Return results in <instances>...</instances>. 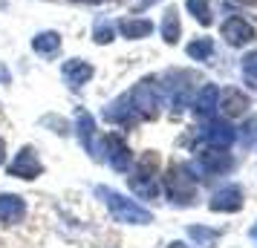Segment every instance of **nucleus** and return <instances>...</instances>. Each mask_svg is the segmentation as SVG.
Segmentation results:
<instances>
[{
    "mask_svg": "<svg viewBox=\"0 0 257 248\" xmlns=\"http://www.w3.org/2000/svg\"><path fill=\"white\" fill-rule=\"evenodd\" d=\"M98 193L107 196L110 213L116 216L118 222H130V225H148V222H153V213L145 211L139 202L127 199V196H121V193H116V190H110V188H98Z\"/></svg>",
    "mask_w": 257,
    "mask_h": 248,
    "instance_id": "nucleus-1",
    "label": "nucleus"
},
{
    "mask_svg": "<svg viewBox=\"0 0 257 248\" xmlns=\"http://www.w3.org/2000/svg\"><path fill=\"white\" fill-rule=\"evenodd\" d=\"M165 193L171 196L174 205H191L194 202V176H191V170L188 165L182 162H174V165L168 167V173H165Z\"/></svg>",
    "mask_w": 257,
    "mask_h": 248,
    "instance_id": "nucleus-2",
    "label": "nucleus"
},
{
    "mask_svg": "<svg viewBox=\"0 0 257 248\" xmlns=\"http://www.w3.org/2000/svg\"><path fill=\"white\" fill-rule=\"evenodd\" d=\"M41 170H44V165L38 162L35 150H29V147H24L18 153V159L9 165V173L18 179H35V176H41Z\"/></svg>",
    "mask_w": 257,
    "mask_h": 248,
    "instance_id": "nucleus-3",
    "label": "nucleus"
},
{
    "mask_svg": "<svg viewBox=\"0 0 257 248\" xmlns=\"http://www.w3.org/2000/svg\"><path fill=\"white\" fill-rule=\"evenodd\" d=\"M211 211H220V213H231V211H240L243 208V190L228 185V188L217 190L214 196H211Z\"/></svg>",
    "mask_w": 257,
    "mask_h": 248,
    "instance_id": "nucleus-4",
    "label": "nucleus"
},
{
    "mask_svg": "<svg viewBox=\"0 0 257 248\" xmlns=\"http://www.w3.org/2000/svg\"><path fill=\"white\" fill-rule=\"evenodd\" d=\"M222 38H225L231 47H243V44H248V41L254 38V29H251V24L243 21V18H231V21L222 24Z\"/></svg>",
    "mask_w": 257,
    "mask_h": 248,
    "instance_id": "nucleus-5",
    "label": "nucleus"
},
{
    "mask_svg": "<svg viewBox=\"0 0 257 248\" xmlns=\"http://www.w3.org/2000/svg\"><path fill=\"white\" fill-rule=\"evenodd\" d=\"M104 153H107V162L113 170H127L130 167V150L124 147V142L118 139V136H107L104 139Z\"/></svg>",
    "mask_w": 257,
    "mask_h": 248,
    "instance_id": "nucleus-6",
    "label": "nucleus"
},
{
    "mask_svg": "<svg viewBox=\"0 0 257 248\" xmlns=\"http://www.w3.org/2000/svg\"><path fill=\"white\" fill-rule=\"evenodd\" d=\"M24 216H26V202L21 196H15V193H3L0 196V222L15 225Z\"/></svg>",
    "mask_w": 257,
    "mask_h": 248,
    "instance_id": "nucleus-7",
    "label": "nucleus"
},
{
    "mask_svg": "<svg viewBox=\"0 0 257 248\" xmlns=\"http://www.w3.org/2000/svg\"><path fill=\"white\" fill-rule=\"evenodd\" d=\"M199 167H202V173H222L231 167V156L222 147H211L205 153H199Z\"/></svg>",
    "mask_w": 257,
    "mask_h": 248,
    "instance_id": "nucleus-8",
    "label": "nucleus"
},
{
    "mask_svg": "<svg viewBox=\"0 0 257 248\" xmlns=\"http://www.w3.org/2000/svg\"><path fill=\"white\" fill-rule=\"evenodd\" d=\"M222 113L228 118H240L248 110V98H245L240 90H225V95H222Z\"/></svg>",
    "mask_w": 257,
    "mask_h": 248,
    "instance_id": "nucleus-9",
    "label": "nucleus"
},
{
    "mask_svg": "<svg viewBox=\"0 0 257 248\" xmlns=\"http://www.w3.org/2000/svg\"><path fill=\"white\" fill-rule=\"evenodd\" d=\"M64 75H67L75 87H81V84L90 81L93 67H90V64H84V61H72V64H67V67H64Z\"/></svg>",
    "mask_w": 257,
    "mask_h": 248,
    "instance_id": "nucleus-10",
    "label": "nucleus"
},
{
    "mask_svg": "<svg viewBox=\"0 0 257 248\" xmlns=\"http://www.w3.org/2000/svg\"><path fill=\"white\" fill-rule=\"evenodd\" d=\"M214 107H217V87L208 84L197 98V116H208V113H214Z\"/></svg>",
    "mask_w": 257,
    "mask_h": 248,
    "instance_id": "nucleus-11",
    "label": "nucleus"
},
{
    "mask_svg": "<svg viewBox=\"0 0 257 248\" xmlns=\"http://www.w3.org/2000/svg\"><path fill=\"white\" fill-rule=\"evenodd\" d=\"M188 236L197 242V245L202 248H214V242H217V231H211V228H202V225H194V228H188Z\"/></svg>",
    "mask_w": 257,
    "mask_h": 248,
    "instance_id": "nucleus-12",
    "label": "nucleus"
},
{
    "mask_svg": "<svg viewBox=\"0 0 257 248\" xmlns=\"http://www.w3.org/2000/svg\"><path fill=\"white\" fill-rule=\"evenodd\" d=\"M58 35L55 32H44V35H38L35 38V52H41V55H52V52H58Z\"/></svg>",
    "mask_w": 257,
    "mask_h": 248,
    "instance_id": "nucleus-13",
    "label": "nucleus"
},
{
    "mask_svg": "<svg viewBox=\"0 0 257 248\" xmlns=\"http://www.w3.org/2000/svg\"><path fill=\"white\" fill-rule=\"evenodd\" d=\"M118 29H121L127 38H142V35L151 32V24H148V21H121Z\"/></svg>",
    "mask_w": 257,
    "mask_h": 248,
    "instance_id": "nucleus-14",
    "label": "nucleus"
},
{
    "mask_svg": "<svg viewBox=\"0 0 257 248\" xmlns=\"http://www.w3.org/2000/svg\"><path fill=\"white\" fill-rule=\"evenodd\" d=\"M211 52H214V47H211V38H205V41H197V44H191V47H188V55H191V58H197V61L208 58Z\"/></svg>",
    "mask_w": 257,
    "mask_h": 248,
    "instance_id": "nucleus-15",
    "label": "nucleus"
},
{
    "mask_svg": "<svg viewBox=\"0 0 257 248\" xmlns=\"http://www.w3.org/2000/svg\"><path fill=\"white\" fill-rule=\"evenodd\" d=\"M188 9H191V12L197 15V21L199 24H208L211 18V9H208V0H188Z\"/></svg>",
    "mask_w": 257,
    "mask_h": 248,
    "instance_id": "nucleus-16",
    "label": "nucleus"
},
{
    "mask_svg": "<svg viewBox=\"0 0 257 248\" xmlns=\"http://www.w3.org/2000/svg\"><path fill=\"white\" fill-rule=\"evenodd\" d=\"M243 75H245V81H248V87H257V52H251L243 61Z\"/></svg>",
    "mask_w": 257,
    "mask_h": 248,
    "instance_id": "nucleus-17",
    "label": "nucleus"
},
{
    "mask_svg": "<svg viewBox=\"0 0 257 248\" xmlns=\"http://www.w3.org/2000/svg\"><path fill=\"white\" fill-rule=\"evenodd\" d=\"M162 32H165V38L174 44L176 41V35H179V24H176V12H168V26H162Z\"/></svg>",
    "mask_w": 257,
    "mask_h": 248,
    "instance_id": "nucleus-18",
    "label": "nucleus"
},
{
    "mask_svg": "<svg viewBox=\"0 0 257 248\" xmlns=\"http://www.w3.org/2000/svg\"><path fill=\"white\" fill-rule=\"evenodd\" d=\"M3 156H6V142L0 139V165H3Z\"/></svg>",
    "mask_w": 257,
    "mask_h": 248,
    "instance_id": "nucleus-19",
    "label": "nucleus"
},
{
    "mask_svg": "<svg viewBox=\"0 0 257 248\" xmlns=\"http://www.w3.org/2000/svg\"><path fill=\"white\" fill-rule=\"evenodd\" d=\"M251 239L257 242V225H251Z\"/></svg>",
    "mask_w": 257,
    "mask_h": 248,
    "instance_id": "nucleus-20",
    "label": "nucleus"
},
{
    "mask_svg": "<svg viewBox=\"0 0 257 248\" xmlns=\"http://www.w3.org/2000/svg\"><path fill=\"white\" fill-rule=\"evenodd\" d=\"M171 248H188V245H182V242H171Z\"/></svg>",
    "mask_w": 257,
    "mask_h": 248,
    "instance_id": "nucleus-21",
    "label": "nucleus"
},
{
    "mask_svg": "<svg viewBox=\"0 0 257 248\" xmlns=\"http://www.w3.org/2000/svg\"><path fill=\"white\" fill-rule=\"evenodd\" d=\"M75 3H98V0H75Z\"/></svg>",
    "mask_w": 257,
    "mask_h": 248,
    "instance_id": "nucleus-22",
    "label": "nucleus"
},
{
    "mask_svg": "<svg viewBox=\"0 0 257 248\" xmlns=\"http://www.w3.org/2000/svg\"><path fill=\"white\" fill-rule=\"evenodd\" d=\"M240 3H257V0H240Z\"/></svg>",
    "mask_w": 257,
    "mask_h": 248,
    "instance_id": "nucleus-23",
    "label": "nucleus"
}]
</instances>
